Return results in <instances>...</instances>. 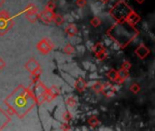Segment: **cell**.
<instances>
[{"instance_id":"cell-1","label":"cell","mask_w":155,"mask_h":131,"mask_svg":"<svg viewBox=\"0 0 155 131\" xmlns=\"http://www.w3.org/2000/svg\"><path fill=\"white\" fill-rule=\"evenodd\" d=\"M129 26L130 24H128L126 21L118 22V24L115 25L113 29L111 28V31L109 32L111 38H114L120 47L130 42L137 34L134 27L133 26L129 27Z\"/></svg>"},{"instance_id":"cell-2","label":"cell","mask_w":155,"mask_h":131,"mask_svg":"<svg viewBox=\"0 0 155 131\" xmlns=\"http://www.w3.org/2000/svg\"><path fill=\"white\" fill-rule=\"evenodd\" d=\"M133 10L129 7V5L124 2L123 0L117 2L111 9L110 13L113 17L118 22H124L126 20L127 16Z\"/></svg>"},{"instance_id":"cell-3","label":"cell","mask_w":155,"mask_h":131,"mask_svg":"<svg viewBox=\"0 0 155 131\" xmlns=\"http://www.w3.org/2000/svg\"><path fill=\"white\" fill-rule=\"evenodd\" d=\"M54 48V44L46 38L42 39L38 44H37V49L43 53V54H47L49 53L52 49Z\"/></svg>"},{"instance_id":"cell-4","label":"cell","mask_w":155,"mask_h":131,"mask_svg":"<svg viewBox=\"0 0 155 131\" xmlns=\"http://www.w3.org/2000/svg\"><path fill=\"white\" fill-rule=\"evenodd\" d=\"M54 16V11H50V10H47V9L45 8V10L39 14V18H41V20L43 22L49 24V23H51L53 21Z\"/></svg>"},{"instance_id":"cell-5","label":"cell","mask_w":155,"mask_h":131,"mask_svg":"<svg viewBox=\"0 0 155 131\" xmlns=\"http://www.w3.org/2000/svg\"><path fill=\"white\" fill-rule=\"evenodd\" d=\"M135 54L137 55V57L141 59H144L149 54H150V50L149 48L144 45V44H141L136 49H135Z\"/></svg>"},{"instance_id":"cell-6","label":"cell","mask_w":155,"mask_h":131,"mask_svg":"<svg viewBox=\"0 0 155 131\" xmlns=\"http://www.w3.org/2000/svg\"><path fill=\"white\" fill-rule=\"evenodd\" d=\"M128 24H130L131 26H135L136 24H138L140 21H141V16L138 15V14H136L134 11H132L130 14H129V16H127V18H126V20H125Z\"/></svg>"},{"instance_id":"cell-7","label":"cell","mask_w":155,"mask_h":131,"mask_svg":"<svg viewBox=\"0 0 155 131\" xmlns=\"http://www.w3.org/2000/svg\"><path fill=\"white\" fill-rule=\"evenodd\" d=\"M25 67L30 73H33L35 69H37V68L40 67V65L38 64V62H37L35 59L31 58V59H29V60L26 62V64L25 65Z\"/></svg>"},{"instance_id":"cell-8","label":"cell","mask_w":155,"mask_h":131,"mask_svg":"<svg viewBox=\"0 0 155 131\" xmlns=\"http://www.w3.org/2000/svg\"><path fill=\"white\" fill-rule=\"evenodd\" d=\"M87 88V84L86 81L84 79L83 77H79L76 80H75V85H74V88H76L79 92H83L85 90V88Z\"/></svg>"},{"instance_id":"cell-9","label":"cell","mask_w":155,"mask_h":131,"mask_svg":"<svg viewBox=\"0 0 155 131\" xmlns=\"http://www.w3.org/2000/svg\"><path fill=\"white\" fill-rule=\"evenodd\" d=\"M62 74V76H63V78H64V79L72 87V88H74V85H75V80H76V78H74V77H73L72 75H70L69 73H67V72H62L61 73Z\"/></svg>"},{"instance_id":"cell-10","label":"cell","mask_w":155,"mask_h":131,"mask_svg":"<svg viewBox=\"0 0 155 131\" xmlns=\"http://www.w3.org/2000/svg\"><path fill=\"white\" fill-rule=\"evenodd\" d=\"M65 33H66L69 36H75V35L78 33V28H77L76 26H74V24H69V25L65 27Z\"/></svg>"},{"instance_id":"cell-11","label":"cell","mask_w":155,"mask_h":131,"mask_svg":"<svg viewBox=\"0 0 155 131\" xmlns=\"http://www.w3.org/2000/svg\"><path fill=\"white\" fill-rule=\"evenodd\" d=\"M46 88L42 84V83H37V85L35 86V98L38 97V96H41V95H44V93L45 92Z\"/></svg>"},{"instance_id":"cell-12","label":"cell","mask_w":155,"mask_h":131,"mask_svg":"<svg viewBox=\"0 0 155 131\" xmlns=\"http://www.w3.org/2000/svg\"><path fill=\"white\" fill-rule=\"evenodd\" d=\"M26 16V18L30 21V22H32V23H34V22H35L38 18H39V14L37 13V11L36 12H32V13H27V14H25Z\"/></svg>"},{"instance_id":"cell-13","label":"cell","mask_w":155,"mask_h":131,"mask_svg":"<svg viewBox=\"0 0 155 131\" xmlns=\"http://www.w3.org/2000/svg\"><path fill=\"white\" fill-rule=\"evenodd\" d=\"M74 51H75V48L72 46V44H70V43H67L64 47V48H63V52H64L65 54H67V55H72V54H74Z\"/></svg>"},{"instance_id":"cell-14","label":"cell","mask_w":155,"mask_h":131,"mask_svg":"<svg viewBox=\"0 0 155 131\" xmlns=\"http://www.w3.org/2000/svg\"><path fill=\"white\" fill-rule=\"evenodd\" d=\"M128 72H129V71H126V70L121 68L119 71H117L118 78H119L120 79H122L123 81H124V80L128 78V76H129V73H128Z\"/></svg>"},{"instance_id":"cell-15","label":"cell","mask_w":155,"mask_h":131,"mask_svg":"<svg viewBox=\"0 0 155 131\" xmlns=\"http://www.w3.org/2000/svg\"><path fill=\"white\" fill-rule=\"evenodd\" d=\"M107 77H108V78H109L110 80L115 82V80L118 78L117 71H116L115 69H111V70H109L108 73H107Z\"/></svg>"},{"instance_id":"cell-16","label":"cell","mask_w":155,"mask_h":131,"mask_svg":"<svg viewBox=\"0 0 155 131\" xmlns=\"http://www.w3.org/2000/svg\"><path fill=\"white\" fill-rule=\"evenodd\" d=\"M53 21H54V23L55 24V25H57V26H61L63 23H64V18L61 16V15H58V14H54V18H53Z\"/></svg>"},{"instance_id":"cell-17","label":"cell","mask_w":155,"mask_h":131,"mask_svg":"<svg viewBox=\"0 0 155 131\" xmlns=\"http://www.w3.org/2000/svg\"><path fill=\"white\" fill-rule=\"evenodd\" d=\"M91 88H92L93 90L95 91L96 93H100V92H102V90H103V85H102L100 82H98V81H94Z\"/></svg>"},{"instance_id":"cell-18","label":"cell","mask_w":155,"mask_h":131,"mask_svg":"<svg viewBox=\"0 0 155 131\" xmlns=\"http://www.w3.org/2000/svg\"><path fill=\"white\" fill-rule=\"evenodd\" d=\"M87 122H88V124L90 125V127H92V128H95V127H97V125L99 124L98 119H97L96 117H94V116L91 117V118L88 119Z\"/></svg>"},{"instance_id":"cell-19","label":"cell","mask_w":155,"mask_h":131,"mask_svg":"<svg viewBox=\"0 0 155 131\" xmlns=\"http://www.w3.org/2000/svg\"><path fill=\"white\" fill-rule=\"evenodd\" d=\"M104 45L102 44V43H96V44H94V47H93V48H92V50L96 54V53H98V52H100V51H102V50H104Z\"/></svg>"},{"instance_id":"cell-20","label":"cell","mask_w":155,"mask_h":131,"mask_svg":"<svg viewBox=\"0 0 155 131\" xmlns=\"http://www.w3.org/2000/svg\"><path fill=\"white\" fill-rule=\"evenodd\" d=\"M95 55H96V57H97V59L99 61H104L107 57V54H106V52H105L104 49L102 50V51H100V52H98V53H96Z\"/></svg>"},{"instance_id":"cell-21","label":"cell","mask_w":155,"mask_h":131,"mask_svg":"<svg viewBox=\"0 0 155 131\" xmlns=\"http://www.w3.org/2000/svg\"><path fill=\"white\" fill-rule=\"evenodd\" d=\"M65 103H66V105H67L68 107H70V108H74V107L76 106V103H77V102L75 101V99H74V98L69 97V98H66Z\"/></svg>"},{"instance_id":"cell-22","label":"cell","mask_w":155,"mask_h":131,"mask_svg":"<svg viewBox=\"0 0 155 131\" xmlns=\"http://www.w3.org/2000/svg\"><path fill=\"white\" fill-rule=\"evenodd\" d=\"M101 19L98 17V16H94V17H93L92 19H91V25L93 26H94V27H97V26H99L100 25H101Z\"/></svg>"},{"instance_id":"cell-23","label":"cell","mask_w":155,"mask_h":131,"mask_svg":"<svg viewBox=\"0 0 155 131\" xmlns=\"http://www.w3.org/2000/svg\"><path fill=\"white\" fill-rule=\"evenodd\" d=\"M130 90H131L134 94H137V93H139V92H140V90H141V87H140L138 84L134 83V84H133V85L130 87Z\"/></svg>"},{"instance_id":"cell-24","label":"cell","mask_w":155,"mask_h":131,"mask_svg":"<svg viewBox=\"0 0 155 131\" xmlns=\"http://www.w3.org/2000/svg\"><path fill=\"white\" fill-rule=\"evenodd\" d=\"M48 90H49V91L51 92V94H52V95H53V96H54V98H55L56 96H58V95L60 94V90H59V88H57L56 86H53V87H52L51 88H49Z\"/></svg>"},{"instance_id":"cell-25","label":"cell","mask_w":155,"mask_h":131,"mask_svg":"<svg viewBox=\"0 0 155 131\" xmlns=\"http://www.w3.org/2000/svg\"><path fill=\"white\" fill-rule=\"evenodd\" d=\"M9 18H10V16H9V14H8L7 11L3 10V11L0 12V19H5V20H6V19H9Z\"/></svg>"},{"instance_id":"cell-26","label":"cell","mask_w":155,"mask_h":131,"mask_svg":"<svg viewBox=\"0 0 155 131\" xmlns=\"http://www.w3.org/2000/svg\"><path fill=\"white\" fill-rule=\"evenodd\" d=\"M54 8H55V4H54L53 1H49V2L47 3L46 6H45V9L50 10V11H54Z\"/></svg>"},{"instance_id":"cell-27","label":"cell","mask_w":155,"mask_h":131,"mask_svg":"<svg viewBox=\"0 0 155 131\" xmlns=\"http://www.w3.org/2000/svg\"><path fill=\"white\" fill-rule=\"evenodd\" d=\"M75 49H76V51L79 52L80 54H84V53L85 52V47H84V45H79V44H77Z\"/></svg>"},{"instance_id":"cell-28","label":"cell","mask_w":155,"mask_h":131,"mask_svg":"<svg viewBox=\"0 0 155 131\" xmlns=\"http://www.w3.org/2000/svg\"><path fill=\"white\" fill-rule=\"evenodd\" d=\"M131 67H132V65H131V63L128 62V61L124 62L123 65H122V68L124 69V70H126V71H129V70L131 69Z\"/></svg>"},{"instance_id":"cell-29","label":"cell","mask_w":155,"mask_h":131,"mask_svg":"<svg viewBox=\"0 0 155 131\" xmlns=\"http://www.w3.org/2000/svg\"><path fill=\"white\" fill-rule=\"evenodd\" d=\"M63 118H64V119L65 120V121H69L70 119H71V114L68 112V111H65L64 114H63Z\"/></svg>"},{"instance_id":"cell-30","label":"cell","mask_w":155,"mask_h":131,"mask_svg":"<svg viewBox=\"0 0 155 131\" xmlns=\"http://www.w3.org/2000/svg\"><path fill=\"white\" fill-rule=\"evenodd\" d=\"M86 0H77L76 1V4H77V5L79 6V7H84V6H85L86 5Z\"/></svg>"},{"instance_id":"cell-31","label":"cell","mask_w":155,"mask_h":131,"mask_svg":"<svg viewBox=\"0 0 155 131\" xmlns=\"http://www.w3.org/2000/svg\"><path fill=\"white\" fill-rule=\"evenodd\" d=\"M89 78H90V79H92V80H96V79L98 78V75H97V73H96L95 71H93V73L90 74Z\"/></svg>"},{"instance_id":"cell-32","label":"cell","mask_w":155,"mask_h":131,"mask_svg":"<svg viewBox=\"0 0 155 131\" xmlns=\"http://www.w3.org/2000/svg\"><path fill=\"white\" fill-rule=\"evenodd\" d=\"M104 45H105V46H107V47H108V46H111V45H112L113 40H112V38H111V37H107V38H105V39H104Z\"/></svg>"},{"instance_id":"cell-33","label":"cell","mask_w":155,"mask_h":131,"mask_svg":"<svg viewBox=\"0 0 155 131\" xmlns=\"http://www.w3.org/2000/svg\"><path fill=\"white\" fill-rule=\"evenodd\" d=\"M82 64H83V67H84V69H85V70H88V69H89V67H90V66H91V63H90V62H88V61H84Z\"/></svg>"},{"instance_id":"cell-34","label":"cell","mask_w":155,"mask_h":131,"mask_svg":"<svg viewBox=\"0 0 155 131\" xmlns=\"http://www.w3.org/2000/svg\"><path fill=\"white\" fill-rule=\"evenodd\" d=\"M86 46H87V47H88L89 49H92L93 47H94V43H93L92 41H87V42H86Z\"/></svg>"},{"instance_id":"cell-35","label":"cell","mask_w":155,"mask_h":131,"mask_svg":"<svg viewBox=\"0 0 155 131\" xmlns=\"http://www.w3.org/2000/svg\"><path fill=\"white\" fill-rule=\"evenodd\" d=\"M5 67V61H4L2 58H0V69H3Z\"/></svg>"},{"instance_id":"cell-36","label":"cell","mask_w":155,"mask_h":131,"mask_svg":"<svg viewBox=\"0 0 155 131\" xmlns=\"http://www.w3.org/2000/svg\"><path fill=\"white\" fill-rule=\"evenodd\" d=\"M89 70H90L91 72H93V71H95V70H96V67H95V65H94V64H91V66H90V67H89Z\"/></svg>"},{"instance_id":"cell-37","label":"cell","mask_w":155,"mask_h":131,"mask_svg":"<svg viewBox=\"0 0 155 131\" xmlns=\"http://www.w3.org/2000/svg\"><path fill=\"white\" fill-rule=\"evenodd\" d=\"M65 18L68 20L69 19V23H72L73 21H74V19H73V17H71V16L70 15H66V16H65Z\"/></svg>"},{"instance_id":"cell-38","label":"cell","mask_w":155,"mask_h":131,"mask_svg":"<svg viewBox=\"0 0 155 131\" xmlns=\"http://www.w3.org/2000/svg\"><path fill=\"white\" fill-rule=\"evenodd\" d=\"M135 1H136L139 5H142V4H143V3H144V1H145V0H135Z\"/></svg>"},{"instance_id":"cell-39","label":"cell","mask_w":155,"mask_h":131,"mask_svg":"<svg viewBox=\"0 0 155 131\" xmlns=\"http://www.w3.org/2000/svg\"><path fill=\"white\" fill-rule=\"evenodd\" d=\"M4 2H5V0H0V7L4 5Z\"/></svg>"},{"instance_id":"cell-40","label":"cell","mask_w":155,"mask_h":131,"mask_svg":"<svg viewBox=\"0 0 155 131\" xmlns=\"http://www.w3.org/2000/svg\"><path fill=\"white\" fill-rule=\"evenodd\" d=\"M101 1V3H103V4H104V3H107L109 0H100Z\"/></svg>"}]
</instances>
